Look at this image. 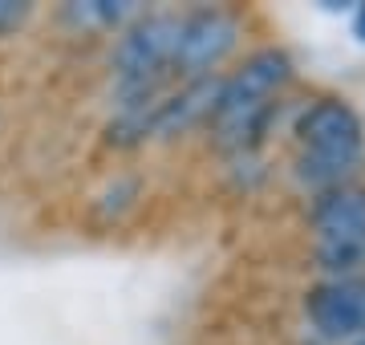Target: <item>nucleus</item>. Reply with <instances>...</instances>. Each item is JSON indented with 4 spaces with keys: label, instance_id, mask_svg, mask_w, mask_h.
Listing matches in <instances>:
<instances>
[{
    "label": "nucleus",
    "instance_id": "nucleus-2",
    "mask_svg": "<svg viewBox=\"0 0 365 345\" xmlns=\"http://www.w3.org/2000/svg\"><path fill=\"white\" fill-rule=\"evenodd\" d=\"M300 146L304 155L297 159V175L300 183L329 191V187H345L353 179V171L361 167V146H365V130L357 110L325 98L300 114L297 122Z\"/></svg>",
    "mask_w": 365,
    "mask_h": 345
},
{
    "label": "nucleus",
    "instance_id": "nucleus-9",
    "mask_svg": "<svg viewBox=\"0 0 365 345\" xmlns=\"http://www.w3.org/2000/svg\"><path fill=\"white\" fill-rule=\"evenodd\" d=\"M25 16V9H16V4H9V0H0V25H16Z\"/></svg>",
    "mask_w": 365,
    "mask_h": 345
},
{
    "label": "nucleus",
    "instance_id": "nucleus-10",
    "mask_svg": "<svg viewBox=\"0 0 365 345\" xmlns=\"http://www.w3.org/2000/svg\"><path fill=\"white\" fill-rule=\"evenodd\" d=\"M353 33L365 41V4H357V13H353Z\"/></svg>",
    "mask_w": 365,
    "mask_h": 345
},
{
    "label": "nucleus",
    "instance_id": "nucleus-5",
    "mask_svg": "<svg viewBox=\"0 0 365 345\" xmlns=\"http://www.w3.org/2000/svg\"><path fill=\"white\" fill-rule=\"evenodd\" d=\"M304 313L313 329L329 341H361L365 337V280H325L309 289Z\"/></svg>",
    "mask_w": 365,
    "mask_h": 345
},
{
    "label": "nucleus",
    "instance_id": "nucleus-3",
    "mask_svg": "<svg viewBox=\"0 0 365 345\" xmlns=\"http://www.w3.org/2000/svg\"><path fill=\"white\" fill-rule=\"evenodd\" d=\"M175 41H179V16L155 13L143 16L138 25L122 33L114 45V73L118 81H167L170 57H175Z\"/></svg>",
    "mask_w": 365,
    "mask_h": 345
},
{
    "label": "nucleus",
    "instance_id": "nucleus-4",
    "mask_svg": "<svg viewBox=\"0 0 365 345\" xmlns=\"http://www.w3.org/2000/svg\"><path fill=\"white\" fill-rule=\"evenodd\" d=\"M240 41V21L223 9H199L191 16H179V41L170 57V73L203 78L220 66Z\"/></svg>",
    "mask_w": 365,
    "mask_h": 345
},
{
    "label": "nucleus",
    "instance_id": "nucleus-8",
    "mask_svg": "<svg viewBox=\"0 0 365 345\" xmlns=\"http://www.w3.org/2000/svg\"><path fill=\"white\" fill-rule=\"evenodd\" d=\"M317 268L329 272V280H353L365 268V240H333V244H317Z\"/></svg>",
    "mask_w": 365,
    "mask_h": 345
},
{
    "label": "nucleus",
    "instance_id": "nucleus-1",
    "mask_svg": "<svg viewBox=\"0 0 365 345\" xmlns=\"http://www.w3.org/2000/svg\"><path fill=\"white\" fill-rule=\"evenodd\" d=\"M292 78V61L284 49H260L235 69L232 78L220 86V102L211 110V130L223 146H252L268 126L272 114V93Z\"/></svg>",
    "mask_w": 365,
    "mask_h": 345
},
{
    "label": "nucleus",
    "instance_id": "nucleus-7",
    "mask_svg": "<svg viewBox=\"0 0 365 345\" xmlns=\"http://www.w3.org/2000/svg\"><path fill=\"white\" fill-rule=\"evenodd\" d=\"M220 86L223 78H215V73L191 78L179 93H170L167 102H155V110L146 114V134H163L167 138L175 130H187L199 118H211V110L220 102Z\"/></svg>",
    "mask_w": 365,
    "mask_h": 345
},
{
    "label": "nucleus",
    "instance_id": "nucleus-11",
    "mask_svg": "<svg viewBox=\"0 0 365 345\" xmlns=\"http://www.w3.org/2000/svg\"><path fill=\"white\" fill-rule=\"evenodd\" d=\"M357 345H365V337H361V341H357Z\"/></svg>",
    "mask_w": 365,
    "mask_h": 345
},
{
    "label": "nucleus",
    "instance_id": "nucleus-6",
    "mask_svg": "<svg viewBox=\"0 0 365 345\" xmlns=\"http://www.w3.org/2000/svg\"><path fill=\"white\" fill-rule=\"evenodd\" d=\"M309 224L317 232V244L365 240V187L345 183V187L317 191L313 207H309Z\"/></svg>",
    "mask_w": 365,
    "mask_h": 345
}]
</instances>
